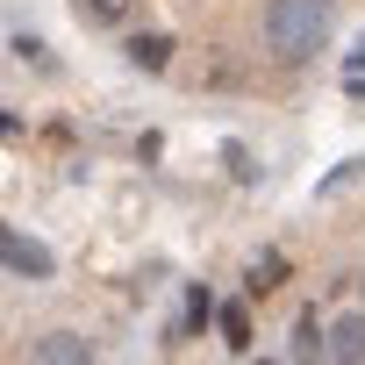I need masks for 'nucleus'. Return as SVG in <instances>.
<instances>
[{
  "label": "nucleus",
  "instance_id": "obj_1",
  "mask_svg": "<svg viewBox=\"0 0 365 365\" xmlns=\"http://www.w3.org/2000/svg\"><path fill=\"white\" fill-rule=\"evenodd\" d=\"M329 36V0H272L265 8V51L279 65H308Z\"/></svg>",
  "mask_w": 365,
  "mask_h": 365
},
{
  "label": "nucleus",
  "instance_id": "obj_2",
  "mask_svg": "<svg viewBox=\"0 0 365 365\" xmlns=\"http://www.w3.org/2000/svg\"><path fill=\"white\" fill-rule=\"evenodd\" d=\"M0 258H8V272H15V279H51V272H58V258H51L43 244H29L22 230L0 237Z\"/></svg>",
  "mask_w": 365,
  "mask_h": 365
},
{
  "label": "nucleus",
  "instance_id": "obj_3",
  "mask_svg": "<svg viewBox=\"0 0 365 365\" xmlns=\"http://www.w3.org/2000/svg\"><path fill=\"white\" fill-rule=\"evenodd\" d=\"M329 358L336 365H365V315H336L329 322Z\"/></svg>",
  "mask_w": 365,
  "mask_h": 365
},
{
  "label": "nucleus",
  "instance_id": "obj_4",
  "mask_svg": "<svg viewBox=\"0 0 365 365\" xmlns=\"http://www.w3.org/2000/svg\"><path fill=\"white\" fill-rule=\"evenodd\" d=\"M29 365H93V351L58 329V336H36V344H29Z\"/></svg>",
  "mask_w": 365,
  "mask_h": 365
},
{
  "label": "nucleus",
  "instance_id": "obj_5",
  "mask_svg": "<svg viewBox=\"0 0 365 365\" xmlns=\"http://www.w3.org/2000/svg\"><path fill=\"white\" fill-rule=\"evenodd\" d=\"M129 65H136V72H165V65H172V36H165V29L129 36Z\"/></svg>",
  "mask_w": 365,
  "mask_h": 365
},
{
  "label": "nucleus",
  "instance_id": "obj_6",
  "mask_svg": "<svg viewBox=\"0 0 365 365\" xmlns=\"http://www.w3.org/2000/svg\"><path fill=\"white\" fill-rule=\"evenodd\" d=\"M215 322H222V344H230V351H251V308H244V301H230Z\"/></svg>",
  "mask_w": 365,
  "mask_h": 365
},
{
  "label": "nucleus",
  "instance_id": "obj_7",
  "mask_svg": "<svg viewBox=\"0 0 365 365\" xmlns=\"http://www.w3.org/2000/svg\"><path fill=\"white\" fill-rule=\"evenodd\" d=\"M15 58H22L29 72H58V58H51V43H36V36H15Z\"/></svg>",
  "mask_w": 365,
  "mask_h": 365
},
{
  "label": "nucleus",
  "instance_id": "obj_8",
  "mask_svg": "<svg viewBox=\"0 0 365 365\" xmlns=\"http://www.w3.org/2000/svg\"><path fill=\"white\" fill-rule=\"evenodd\" d=\"M279 279H287V258H279V251H272V258H258V265H251V294H272V287H279Z\"/></svg>",
  "mask_w": 365,
  "mask_h": 365
},
{
  "label": "nucleus",
  "instance_id": "obj_9",
  "mask_svg": "<svg viewBox=\"0 0 365 365\" xmlns=\"http://www.w3.org/2000/svg\"><path fill=\"white\" fill-rule=\"evenodd\" d=\"M344 93L365 108V43H358V51H351V65H344Z\"/></svg>",
  "mask_w": 365,
  "mask_h": 365
},
{
  "label": "nucleus",
  "instance_id": "obj_10",
  "mask_svg": "<svg viewBox=\"0 0 365 365\" xmlns=\"http://www.w3.org/2000/svg\"><path fill=\"white\" fill-rule=\"evenodd\" d=\"M79 8H86V22H122L129 0H79Z\"/></svg>",
  "mask_w": 365,
  "mask_h": 365
},
{
  "label": "nucleus",
  "instance_id": "obj_11",
  "mask_svg": "<svg viewBox=\"0 0 365 365\" xmlns=\"http://www.w3.org/2000/svg\"><path fill=\"white\" fill-rule=\"evenodd\" d=\"M294 344H301V351H294V358H301V365H315V358H322V351H315V308H308V315H301V336H294Z\"/></svg>",
  "mask_w": 365,
  "mask_h": 365
},
{
  "label": "nucleus",
  "instance_id": "obj_12",
  "mask_svg": "<svg viewBox=\"0 0 365 365\" xmlns=\"http://www.w3.org/2000/svg\"><path fill=\"white\" fill-rule=\"evenodd\" d=\"M208 315H222V308H215V301H208V294H201V287H194V301H187V329H201V322H208Z\"/></svg>",
  "mask_w": 365,
  "mask_h": 365
}]
</instances>
